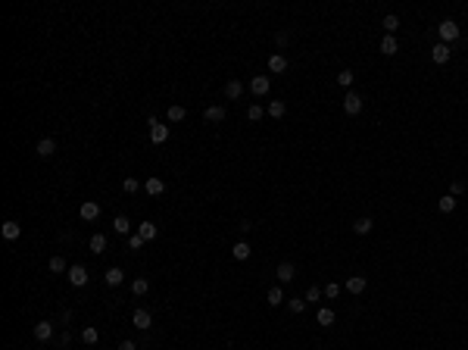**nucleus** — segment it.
<instances>
[{
	"instance_id": "7c9ffc66",
	"label": "nucleus",
	"mask_w": 468,
	"mask_h": 350,
	"mask_svg": "<svg viewBox=\"0 0 468 350\" xmlns=\"http://www.w3.org/2000/svg\"><path fill=\"white\" fill-rule=\"evenodd\" d=\"M319 325H334V310L321 306V310H319Z\"/></svg>"
},
{
	"instance_id": "9b49d317",
	"label": "nucleus",
	"mask_w": 468,
	"mask_h": 350,
	"mask_svg": "<svg viewBox=\"0 0 468 350\" xmlns=\"http://www.w3.org/2000/svg\"><path fill=\"white\" fill-rule=\"evenodd\" d=\"M144 191H147V194H150V197H159V194H163V191H166V185H163V178H156V175H153V178H147V182H144Z\"/></svg>"
},
{
	"instance_id": "dca6fc26",
	"label": "nucleus",
	"mask_w": 468,
	"mask_h": 350,
	"mask_svg": "<svg viewBox=\"0 0 468 350\" xmlns=\"http://www.w3.org/2000/svg\"><path fill=\"white\" fill-rule=\"evenodd\" d=\"M138 235L144 238V241H153V238L159 235V228L153 225V222H141V225H138Z\"/></svg>"
},
{
	"instance_id": "f8f14e48",
	"label": "nucleus",
	"mask_w": 468,
	"mask_h": 350,
	"mask_svg": "<svg viewBox=\"0 0 468 350\" xmlns=\"http://www.w3.org/2000/svg\"><path fill=\"white\" fill-rule=\"evenodd\" d=\"M35 338H38V341H50V338H53V322L41 319L38 325H35Z\"/></svg>"
},
{
	"instance_id": "4468645a",
	"label": "nucleus",
	"mask_w": 468,
	"mask_h": 350,
	"mask_svg": "<svg viewBox=\"0 0 468 350\" xmlns=\"http://www.w3.org/2000/svg\"><path fill=\"white\" fill-rule=\"evenodd\" d=\"M0 232H3V238H6V241H16V238L22 235V228H19V222L6 219V222H3V228H0Z\"/></svg>"
},
{
	"instance_id": "6e6552de",
	"label": "nucleus",
	"mask_w": 468,
	"mask_h": 350,
	"mask_svg": "<svg viewBox=\"0 0 468 350\" xmlns=\"http://www.w3.org/2000/svg\"><path fill=\"white\" fill-rule=\"evenodd\" d=\"M275 275H278V281H281V285H291V281L296 278V269H294V263H281Z\"/></svg>"
},
{
	"instance_id": "aec40b11",
	"label": "nucleus",
	"mask_w": 468,
	"mask_h": 350,
	"mask_svg": "<svg viewBox=\"0 0 468 350\" xmlns=\"http://www.w3.org/2000/svg\"><path fill=\"white\" fill-rule=\"evenodd\" d=\"M396 50H399V44H396V38H394V35H387L384 41H381V54H384V56H394Z\"/></svg>"
},
{
	"instance_id": "2eb2a0df",
	"label": "nucleus",
	"mask_w": 468,
	"mask_h": 350,
	"mask_svg": "<svg viewBox=\"0 0 468 350\" xmlns=\"http://www.w3.org/2000/svg\"><path fill=\"white\" fill-rule=\"evenodd\" d=\"M56 153V141L53 138H41L38 141V157H53Z\"/></svg>"
},
{
	"instance_id": "412c9836",
	"label": "nucleus",
	"mask_w": 468,
	"mask_h": 350,
	"mask_svg": "<svg viewBox=\"0 0 468 350\" xmlns=\"http://www.w3.org/2000/svg\"><path fill=\"white\" fill-rule=\"evenodd\" d=\"M269 69H271V72H284V69H287V59L281 56V54H271V56H269Z\"/></svg>"
},
{
	"instance_id": "0eeeda50",
	"label": "nucleus",
	"mask_w": 468,
	"mask_h": 350,
	"mask_svg": "<svg viewBox=\"0 0 468 350\" xmlns=\"http://www.w3.org/2000/svg\"><path fill=\"white\" fill-rule=\"evenodd\" d=\"M449 54H453V50H449V44H434V47H431V59H434L437 66L449 63Z\"/></svg>"
},
{
	"instance_id": "f03ea898",
	"label": "nucleus",
	"mask_w": 468,
	"mask_h": 350,
	"mask_svg": "<svg viewBox=\"0 0 468 350\" xmlns=\"http://www.w3.org/2000/svg\"><path fill=\"white\" fill-rule=\"evenodd\" d=\"M437 35H440V44H449V41L459 38V25H456L453 19H443V22L437 25Z\"/></svg>"
},
{
	"instance_id": "ea45409f",
	"label": "nucleus",
	"mask_w": 468,
	"mask_h": 350,
	"mask_svg": "<svg viewBox=\"0 0 468 350\" xmlns=\"http://www.w3.org/2000/svg\"><path fill=\"white\" fill-rule=\"evenodd\" d=\"M325 297H331V300L340 297V285H325Z\"/></svg>"
},
{
	"instance_id": "cd10ccee",
	"label": "nucleus",
	"mask_w": 468,
	"mask_h": 350,
	"mask_svg": "<svg viewBox=\"0 0 468 350\" xmlns=\"http://www.w3.org/2000/svg\"><path fill=\"white\" fill-rule=\"evenodd\" d=\"M437 210H440V213H453V210H456V197H453V194L440 197V200H437Z\"/></svg>"
},
{
	"instance_id": "f257e3e1",
	"label": "nucleus",
	"mask_w": 468,
	"mask_h": 350,
	"mask_svg": "<svg viewBox=\"0 0 468 350\" xmlns=\"http://www.w3.org/2000/svg\"><path fill=\"white\" fill-rule=\"evenodd\" d=\"M147 125H150V141H153V144H166V141H169V125H159L156 116H150Z\"/></svg>"
},
{
	"instance_id": "c9c22d12",
	"label": "nucleus",
	"mask_w": 468,
	"mask_h": 350,
	"mask_svg": "<svg viewBox=\"0 0 468 350\" xmlns=\"http://www.w3.org/2000/svg\"><path fill=\"white\" fill-rule=\"evenodd\" d=\"M337 84H340V88H350V84H353V72H350V69L337 72Z\"/></svg>"
},
{
	"instance_id": "b1692460",
	"label": "nucleus",
	"mask_w": 468,
	"mask_h": 350,
	"mask_svg": "<svg viewBox=\"0 0 468 350\" xmlns=\"http://www.w3.org/2000/svg\"><path fill=\"white\" fill-rule=\"evenodd\" d=\"M206 122H225V107H209L206 109Z\"/></svg>"
},
{
	"instance_id": "393cba45",
	"label": "nucleus",
	"mask_w": 468,
	"mask_h": 350,
	"mask_svg": "<svg viewBox=\"0 0 468 350\" xmlns=\"http://www.w3.org/2000/svg\"><path fill=\"white\" fill-rule=\"evenodd\" d=\"M128 228H131V222L125 219V216H116V219H113V232H116V235H128Z\"/></svg>"
},
{
	"instance_id": "e433bc0d",
	"label": "nucleus",
	"mask_w": 468,
	"mask_h": 350,
	"mask_svg": "<svg viewBox=\"0 0 468 350\" xmlns=\"http://www.w3.org/2000/svg\"><path fill=\"white\" fill-rule=\"evenodd\" d=\"M181 119H184V107H178V104L169 107V122H181Z\"/></svg>"
},
{
	"instance_id": "ddd939ff",
	"label": "nucleus",
	"mask_w": 468,
	"mask_h": 350,
	"mask_svg": "<svg viewBox=\"0 0 468 350\" xmlns=\"http://www.w3.org/2000/svg\"><path fill=\"white\" fill-rule=\"evenodd\" d=\"M365 285H369L365 275H350V278H346V291H350V294H362Z\"/></svg>"
},
{
	"instance_id": "f704fd0d",
	"label": "nucleus",
	"mask_w": 468,
	"mask_h": 350,
	"mask_svg": "<svg viewBox=\"0 0 468 350\" xmlns=\"http://www.w3.org/2000/svg\"><path fill=\"white\" fill-rule=\"evenodd\" d=\"M321 294H325V291H319V288L312 285L309 291H306V297H303V300H306V303H319V300H321Z\"/></svg>"
},
{
	"instance_id": "f3484780",
	"label": "nucleus",
	"mask_w": 468,
	"mask_h": 350,
	"mask_svg": "<svg viewBox=\"0 0 468 350\" xmlns=\"http://www.w3.org/2000/svg\"><path fill=\"white\" fill-rule=\"evenodd\" d=\"M250 253H253V250H250V244H246V241H237V244L231 247V257H234V260H250Z\"/></svg>"
},
{
	"instance_id": "bb28decb",
	"label": "nucleus",
	"mask_w": 468,
	"mask_h": 350,
	"mask_svg": "<svg viewBox=\"0 0 468 350\" xmlns=\"http://www.w3.org/2000/svg\"><path fill=\"white\" fill-rule=\"evenodd\" d=\"M284 113H287V107L281 104V100H269V116H271V119H281Z\"/></svg>"
},
{
	"instance_id": "423d86ee",
	"label": "nucleus",
	"mask_w": 468,
	"mask_h": 350,
	"mask_svg": "<svg viewBox=\"0 0 468 350\" xmlns=\"http://www.w3.org/2000/svg\"><path fill=\"white\" fill-rule=\"evenodd\" d=\"M78 213H81V219H84V222H97V219H100V203H94V200H84Z\"/></svg>"
},
{
	"instance_id": "20e7f679",
	"label": "nucleus",
	"mask_w": 468,
	"mask_h": 350,
	"mask_svg": "<svg viewBox=\"0 0 468 350\" xmlns=\"http://www.w3.org/2000/svg\"><path fill=\"white\" fill-rule=\"evenodd\" d=\"M359 109H362V97H359L356 91H350V94L344 97V113H346V116H356Z\"/></svg>"
},
{
	"instance_id": "c756f323",
	"label": "nucleus",
	"mask_w": 468,
	"mask_h": 350,
	"mask_svg": "<svg viewBox=\"0 0 468 350\" xmlns=\"http://www.w3.org/2000/svg\"><path fill=\"white\" fill-rule=\"evenodd\" d=\"M50 272H53V275H63V272H69V266H66L63 257H53L50 260Z\"/></svg>"
},
{
	"instance_id": "72a5a7b5",
	"label": "nucleus",
	"mask_w": 468,
	"mask_h": 350,
	"mask_svg": "<svg viewBox=\"0 0 468 350\" xmlns=\"http://www.w3.org/2000/svg\"><path fill=\"white\" fill-rule=\"evenodd\" d=\"M262 116H266V109H262L259 104H253L250 109H246V119H250V122H259V119H262Z\"/></svg>"
},
{
	"instance_id": "58836bf2",
	"label": "nucleus",
	"mask_w": 468,
	"mask_h": 350,
	"mask_svg": "<svg viewBox=\"0 0 468 350\" xmlns=\"http://www.w3.org/2000/svg\"><path fill=\"white\" fill-rule=\"evenodd\" d=\"M141 247H144V238L141 235H131L128 238V250H141Z\"/></svg>"
},
{
	"instance_id": "2f4dec72",
	"label": "nucleus",
	"mask_w": 468,
	"mask_h": 350,
	"mask_svg": "<svg viewBox=\"0 0 468 350\" xmlns=\"http://www.w3.org/2000/svg\"><path fill=\"white\" fill-rule=\"evenodd\" d=\"M287 310H291L294 316H300V313L306 310V300H300V297H291V300H287Z\"/></svg>"
},
{
	"instance_id": "a211bd4d",
	"label": "nucleus",
	"mask_w": 468,
	"mask_h": 350,
	"mask_svg": "<svg viewBox=\"0 0 468 350\" xmlns=\"http://www.w3.org/2000/svg\"><path fill=\"white\" fill-rule=\"evenodd\" d=\"M241 94H244V84L237 81V79H231V81L225 84V97H228V100H237Z\"/></svg>"
},
{
	"instance_id": "a19ab883",
	"label": "nucleus",
	"mask_w": 468,
	"mask_h": 350,
	"mask_svg": "<svg viewBox=\"0 0 468 350\" xmlns=\"http://www.w3.org/2000/svg\"><path fill=\"white\" fill-rule=\"evenodd\" d=\"M462 191H465V182H453V197H459Z\"/></svg>"
},
{
	"instance_id": "5701e85b",
	"label": "nucleus",
	"mask_w": 468,
	"mask_h": 350,
	"mask_svg": "<svg viewBox=\"0 0 468 350\" xmlns=\"http://www.w3.org/2000/svg\"><path fill=\"white\" fill-rule=\"evenodd\" d=\"M91 250H94V253H103V250H106V235L94 232V238H91Z\"/></svg>"
},
{
	"instance_id": "1a4fd4ad",
	"label": "nucleus",
	"mask_w": 468,
	"mask_h": 350,
	"mask_svg": "<svg viewBox=\"0 0 468 350\" xmlns=\"http://www.w3.org/2000/svg\"><path fill=\"white\" fill-rule=\"evenodd\" d=\"M131 322H134V328H141V331H147V328L153 325V316H150L147 310H134V316H131Z\"/></svg>"
},
{
	"instance_id": "7ed1b4c3",
	"label": "nucleus",
	"mask_w": 468,
	"mask_h": 350,
	"mask_svg": "<svg viewBox=\"0 0 468 350\" xmlns=\"http://www.w3.org/2000/svg\"><path fill=\"white\" fill-rule=\"evenodd\" d=\"M66 275H69V285H75V288H84V285H88V269H84V266H69Z\"/></svg>"
},
{
	"instance_id": "6ab92c4d",
	"label": "nucleus",
	"mask_w": 468,
	"mask_h": 350,
	"mask_svg": "<svg viewBox=\"0 0 468 350\" xmlns=\"http://www.w3.org/2000/svg\"><path fill=\"white\" fill-rule=\"evenodd\" d=\"M371 228H374V222H371L369 216H362V219H356V222H353V232H356V235H369Z\"/></svg>"
},
{
	"instance_id": "79ce46f5",
	"label": "nucleus",
	"mask_w": 468,
	"mask_h": 350,
	"mask_svg": "<svg viewBox=\"0 0 468 350\" xmlns=\"http://www.w3.org/2000/svg\"><path fill=\"white\" fill-rule=\"evenodd\" d=\"M119 350H138V344H134V341H122V344H119Z\"/></svg>"
},
{
	"instance_id": "a878e982",
	"label": "nucleus",
	"mask_w": 468,
	"mask_h": 350,
	"mask_svg": "<svg viewBox=\"0 0 468 350\" xmlns=\"http://www.w3.org/2000/svg\"><path fill=\"white\" fill-rule=\"evenodd\" d=\"M81 341H84V344H97V341H100V331L94 328V325H88V328H81Z\"/></svg>"
},
{
	"instance_id": "4be33fe9",
	"label": "nucleus",
	"mask_w": 468,
	"mask_h": 350,
	"mask_svg": "<svg viewBox=\"0 0 468 350\" xmlns=\"http://www.w3.org/2000/svg\"><path fill=\"white\" fill-rule=\"evenodd\" d=\"M284 303V291H281V285H271L269 288V306H278Z\"/></svg>"
},
{
	"instance_id": "39448f33",
	"label": "nucleus",
	"mask_w": 468,
	"mask_h": 350,
	"mask_svg": "<svg viewBox=\"0 0 468 350\" xmlns=\"http://www.w3.org/2000/svg\"><path fill=\"white\" fill-rule=\"evenodd\" d=\"M269 88H271V79H269V75H256V79L250 81V91L256 94V97H266Z\"/></svg>"
},
{
	"instance_id": "9d476101",
	"label": "nucleus",
	"mask_w": 468,
	"mask_h": 350,
	"mask_svg": "<svg viewBox=\"0 0 468 350\" xmlns=\"http://www.w3.org/2000/svg\"><path fill=\"white\" fill-rule=\"evenodd\" d=\"M103 281H106L109 288H119V285L125 281V272L119 269V266H113V269H106V272H103Z\"/></svg>"
},
{
	"instance_id": "c85d7f7f",
	"label": "nucleus",
	"mask_w": 468,
	"mask_h": 350,
	"mask_svg": "<svg viewBox=\"0 0 468 350\" xmlns=\"http://www.w3.org/2000/svg\"><path fill=\"white\" fill-rule=\"evenodd\" d=\"M381 25H384V31H387V35H394V31L399 28V16L390 13V16H384V22H381Z\"/></svg>"
},
{
	"instance_id": "4c0bfd02",
	"label": "nucleus",
	"mask_w": 468,
	"mask_h": 350,
	"mask_svg": "<svg viewBox=\"0 0 468 350\" xmlns=\"http://www.w3.org/2000/svg\"><path fill=\"white\" fill-rule=\"evenodd\" d=\"M122 188H125V194H134V191L141 188V182H138V178H125V182H122Z\"/></svg>"
},
{
	"instance_id": "473e14b6",
	"label": "nucleus",
	"mask_w": 468,
	"mask_h": 350,
	"mask_svg": "<svg viewBox=\"0 0 468 350\" xmlns=\"http://www.w3.org/2000/svg\"><path fill=\"white\" fill-rule=\"evenodd\" d=\"M131 291H134V294H147V291H150V281H147V278H134V281H131Z\"/></svg>"
}]
</instances>
